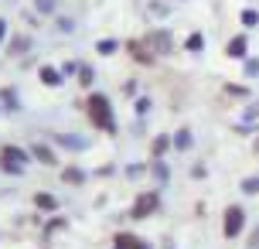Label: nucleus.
<instances>
[{"mask_svg":"<svg viewBox=\"0 0 259 249\" xmlns=\"http://www.w3.org/2000/svg\"><path fill=\"white\" fill-rule=\"evenodd\" d=\"M0 38H3V21H0Z\"/></svg>","mask_w":259,"mask_h":249,"instance_id":"obj_8","label":"nucleus"},{"mask_svg":"<svg viewBox=\"0 0 259 249\" xmlns=\"http://www.w3.org/2000/svg\"><path fill=\"white\" fill-rule=\"evenodd\" d=\"M34 201H38V208H45V212H52V208H55V198H48V195H38Z\"/></svg>","mask_w":259,"mask_h":249,"instance_id":"obj_6","label":"nucleus"},{"mask_svg":"<svg viewBox=\"0 0 259 249\" xmlns=\"http://www.w3.org/2000/svg\"><path fill=\"white\" fill-rule=\"evenodd\" d=\"M242 21H246V24H256L259 14H256V10H246V14H242Z\"/></svg>","mask_w":259,"mask_h":249,"instance_id":"obj_7","label":"nucleus"},{"mask_svg":"<svg viewBox=\"0 0 259 249\" xmlns=\"http://www.w3.org/2000/svg\"><path fill=\"white\" fill-rule=\"evenodd\" d=\"M116 249H147V243H140L130 232H123V236H116Z\"/></svg>","mask_w":259,"mask_h":249,"instance_id":"obj_4","label":"nucleus"},{"mask_svg":"<svg viewBox=\"0 0 259 249\" xmlns=\"http://www.w3.org/2000/svg\"><path fill=\"white\" fill-rule=\"evenodd\" d=\"M229 55H246V38H235L229 45Z\"/></svg>","mask_w":259,"mask_h":249,"instance_id":"obj_5","label":"nucleus"},{"mask_svg":"<svg viewBox=\"0 0 259 249\" xmlns=\"http://www.w3.org/2000/svg\"><path fill=\"white\" fill-rule=\"evenodd\" d=\"M157 201H160L157 195H140V198H136V208H133V219H143V215H150V212L157 208Z\"/></svg>","mask_w":259,"mask_h":249,"instance_id":"obj_3","label":"nucleus"},{"mask_svg":"<svg viewBox=\"0 0 259 249\" xmlns=\"http://www.w3.org/2000/svg\"><path fill=\"white\" fill-rule=\"evenodd\" d=\"M242 225H246V212H242L239 205H232V208L225 212V236L235 239V236L242 232Z\"/></svg>","mask_w":259,"mask_h":249,"instance_id":"obj_2","label":"nucleus"},{"mask_svg":"<svg viewBox=\"0 0 259 249\" xmlns=\"http://www.w3.org/2000/svg\"><path fill=\"white\" fill-rule=\"evenodd\" d=\"M89 116L99 130H113V113H109V99L106 96H89Z\"/></svg>","mask_w":259,"mask_h":249,"instance_id":"obj_1","label":"nucleus"}]
</instances>
